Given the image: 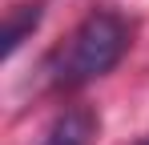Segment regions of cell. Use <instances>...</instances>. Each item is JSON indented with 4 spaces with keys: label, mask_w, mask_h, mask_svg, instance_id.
<instances>
[{
    "label": "cell",
    "mask_w": 149,
    "mask_h": 145,
    "mask_svg": "<svg viewBox=\"0 0 149 145\" xmlns=\"http://www.w3.org/2000/svg\"><path fill=\"white\" fill-rule=\"evenodd\" d=\"M125 48H129V24L109 8L89 12L73 28V36L56 48V56L49 61L52 85L56 89H81V85L97 81V77L117 69Z\"/></svg>",
    "instance_id": "cell-1"
},
{
    "label": "cell",
    "mask_w": 149,
    "mask_h": 145,
    "mask_svg": "<svg viewBox=\"0 0 149 145\" xmlns=\"http://www.w3.org/2000/svg\"><path fill=\"white\" fill-rule=\"evenodd\" d=\"M97 129H101V121H97L93 109H65L49 125L45 145H93L97 141Z\"/></svg>",
    "instance_id": "cell-2"
},
{
    "label": "cell",
    "mask_w": 149,
    "mask_h": 145,
    "mask_svg": "<svg viewBox=\"0 0 149 145\" xmlns=\"http://www.w3.org/2000/svg\"><path fill=\"white\" fill-rule=\"evenodd\" d=\"M36 20H40V4H24V8H16L8 16V24H4V56H12L20 48V40L36 28Z\"/></svg>",
    "instance_id": "cell-3"
},
{
    "label": "cell",
    "mask_w": 149,
    "mask_h": 145,
    "mask_svg": "<svg viewBox=\"0 0 149 145\" xmlns=\"http://www.w3.org/2000/svg\"><path fill=\"white\" fill-rule=\"evenodd\" d=\"M137 145H149V141H137Z\"/></svg>",
    "instance_id": "cell-4"
}]
</instances>
